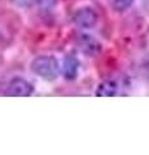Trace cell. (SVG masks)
<instances>
[{
	"label": "cell",
	"instance_id": "obj_1",
	"mask_svg": "<svg viewBox=\"0 0 149 155\" xmlns=\"http://www.w3.org/2000/svg\"><path fill=\"white\" fill-rule=\"evenodd\" d=\"M31 71L44 80H55L59 75V62L53 56H39L31 62Z\"/></svg>",
	"mask_w": 149,
	"mask_h": 155
},
{
	"label": "cell",
	"instance_id": "obj_2",
	"mask_svg": "<svg viewBox=\"0 0 149 155\" xmlns=\"http://www.w3.org/2000/svg\"><path fill=\"white\" fill-rule=\"evenodd\" d=\"M97 13L91 7H82L73 14V21L80 28H92L97 23Z\"/></svg>",
	"mask_w": 149,
	"mask_h": 155
},
{
	"label": "cell",
	"instance_id": "obj_3",
	"mask_svg": "<svg viewBox=\"0 0 149 155\" xmlns=\"http://www.w3.org/2000/svg\"><path fill=\"white\" fill-rule=\"evenodd\" d=\"M76 47L78 49L86 56H97L100 51H101V44L95 36L90 35V34H79L75 39Z\"/></svg>",
	"mask_w": 149,
	"mask_h": 155
},
{
	"label": "cell",
	"instance_id": "obj_4",
	"mask_svg": "<svg viewBox=\"0 0 149 155\" xmlns=\"http://www.w3.org/2000/svg\"><path fill=\"white\" fill-rule=\"evenodd\" d=\"M34 92V87L22 78H14L9 81L5 94L9 97H29Z\"/></svg>",
	"mask_w": 149,
	"mask_h": 155
},
{
	"label": "cell",
	"instance_id": "obj_5",
	"mask_svg": "<svg viewBox=\"0 0 149 155\" xmlns=\"http://www.w3.org/2000/svg\"><path fill=\"white\" fill-rule=\"evenodd\" d=\"M79 70V61L74 56H66L62 64V74L66 80H74L78 75Z\"/></svg>",
	"mask_w": 149,
	"mask_h": 155
},
{
	"label": "cell",
	"instance_id": "obj_6",
	"mask_svg": "<svg viewBox=\"0 0 149 155\" xmlns=\"http://www.w3.org/2000/svg\"><path fill=\"white\" fill-rule=\"evenodd\" d=\"M117 93V84L112 80H105L100 83L97 89H96V96L97 97H113Z\"/></svg>",
	"mask_w": 149,
	"mask_h": 155
},
{
	"label": "cell",
	"instance_id": "obj_7",
	"mask_svg": "<svg viewBox=\"0 0 149 155\" xmlns=\"http://www.w3.org/2000/svg\"><path fill=\"white\" fill-rule=\"evenodd\" d=\"M132 3H134V0H113V7L115 11L123 12L131 7Z\"/></svg>",
	"mask_w": 149,
	"mask_h": 155
},
{
	"label": "cell",
	"instance_id": "obj_8",
	"mask_svg": "<svg viewBox=\"0 0 149 155\" xmlns=\"http://www.w3.org/2000/svg\"><path fill=\"white\" fill-rule=\"evenodd\" d=\"M36 3L42 11L48 12V11H51V9L55 8L57 0H36Z\"/></svg>",
	"mask_w": 149,
	"mask_h": 155
},
{
	"label": "cell",
	"instance_id": "obj_9",
	"mask_svg": "<svg viewBox=\"0 0 149 155\" xmlns=\"http://www.w3.org/2000/svg\"><path fill=\"white\" fill-rule=\"evenodd\" d=\"M11 2L17 7H21V8H26V7H30L32 4V0H11Z\"/></svg>",
	"mask_w": 149,
	"mask_h": 155
},
{
	"label": "cell",
	"instance_id": "obj_10",
	"mask_svg": "<svg viewBox=\"0 0 149 155\" xmlns=\"http://www.w3.org/2000/svg\"><path fill=\"white\" fill-rule=\"evenodd\" d=\"M144 2H145V4H147V5H149V0H144Z\"/></svg>",
	"mask_w": 149,
	"mask_h": 155
}]
</instances>
